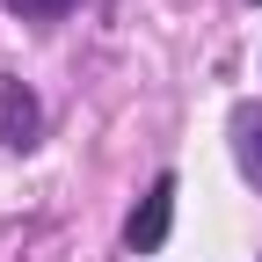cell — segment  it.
Returning <instances> with one entry per match:
<instances>
[{"mask_svg":"<svg viewBox=\"0 0 262 262\" xmlns=\"http://www.w3.org/2000/svg\"><path fill=\"white\" fill-rule=\"evenodd\" d=\"M175 168H160L153 182H146V196H139V211L124 219V248L131 255H160L168 248V233H175Z\"/></svg>","mask_w":262,"mask_h":262,"instance_id":"1","label":"cell"},{"mask_svg":"<svg viewBox=\"0 0 262 262\" xmlns=\"http://www.w3.org/2000/svg\"><path fill=\"white\" fill-rule=\"evenodd\" d=\"M44 139V102H37V88L15 80V73H0V146L8 153H29Z\"/></svg>","mask_w":262,"mask_h":262,"instance_id":"2","label":"cell"},{"mask_svg":"<svg viewBox=\"0 0 262 262\" xmlns=\"http://www.w3.org/2000/svg\"><path fill=\"white\" fill-rule=\"evenodd\" d=\"M226 131H233V168H241V175L255 182V196H262V102H233Z\"/></svg>","mask_w":262,"mask_h":262,"instance_id":"3","label":"cell"},{"mask_svg":"<svg viewBox=\"0 0 262 262\" xmlns=\"http://www.w3.org/2000/svg\"><path fill=\"white\" fill-rule=\"evenodd\" d=\"M8 8H15L22 22H58V15H73L80 0H8Z\"/></svg>","mask_w":262,"mask_h":262,"instance_id":"4","label":"cell"},{"mask_svg":"<svg viewBox=\"0 0 262 262\" xmlns=\"http://www.w3.org/2000/svg\"><path fill=\"white\" fill-rule=\"evenodd\" d=\"M255 8H262V0H255Z\"/></svg>","mask_w":262,"mask_h":262,"instance_id":"5","label":"cell"}]
</instances>
